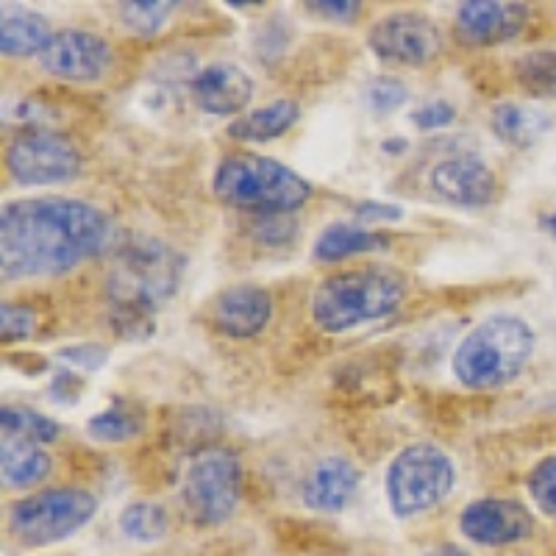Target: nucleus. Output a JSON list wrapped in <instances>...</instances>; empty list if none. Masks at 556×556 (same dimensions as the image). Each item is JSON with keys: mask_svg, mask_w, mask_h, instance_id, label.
Listing matches in <instances>:
<instances>
[{"mask_svg": "<svg viewBox=\"0 0 556 556\" xmlns=\"http://www.w3.org/2000/svg\"><path fill=\"white\" fill-rule=\"evenodd\" d=\"M7 167L23 187H53L73 181L81 173V153L64 134L37 128L9 146Z\"/></svg>", "mask_w": 556, "mask_h": 556, "instance_id": "obj_9", "label": "nucleus"}, {"mask_svg": "<svg viewBox=\"0 0 556 556\" xmlns=\"http://www.w3.org/2000/svg\"><path fill=\"white\" fill-rule=\"evenodd\" d=\"M273 317V295L260 285L226 287L212 304V323L228 340H253Z\"/></svg>", "mask_w": 556, "mask_h": 556, "instance_id": "obj_15", "label": "nucleus"}, {"mask_svg": "<svg viewBox=\"0 0 556 556\" xmlns=\"http://www.w3.org/2000/svg\"><path fill=\"white\" fill-rule=\"evenodd\" d=\"M540 228L556 240V212H545V215L540 217Z\"/></svg>", "mask_w": 556, "mask_h": 556, "instance_id": "obj_39", "label": "nucleus"}, {"mask_svg": "<svg viewBox=\"0 0 556 556\" xmlns=\"http://www.w3.org/2000/svg\"><path fill=\"white\" fill-rule=\"evenodd\" d=\"M181 501L198 526L226 523L242 501L240 456L226 448L201 451L184 473Z\"/></svg>", "mask_w": 556, "mask_h": 556, "instance_id": "obj_8", "label": "nucleus"}, {"mask_svg": "<svg viewBox=\"0 0 556 556\" xmlns=\"http://www.w3.org/2000/svg\"><path fill=\"white\" fill-rule=\"evenodd\" d=\"M306 9L315 14H320V17H329V20H337V23H345V20H356L362 12V3H354V0H337V3H331V0H315V3H306Z\"/></svg>", "mask_w": 556, "mask_h": 556, "instance_id": "obj_35", "label": "nucleus"}, {"mask_svg": "<svg viewBox=\"0 0 556 556\" xmlns=\"http://www.w3.org/2000/svg\"><path fill=\"white\" fill-rule=\"evenodd\" d=\"M212 190L228 206L256 215H290L312 198V184L301 173L260 153H231L223 159Z\"/></svg>", "mask_w": 556, "mask_h": 556, "instance_id": "obj_5", "label": "nucleus"}, {"mask_svg": "<svg viewBox=\"0 0 556 556\" xmlns=\"http://www.w3.org/2000/svg\"><path fill=\"white\" fill-rule=\"evenodd\" d=\"M53 37L48 20L37 12L17 9L12 14H3L0 23V53L7 59H26L34 53H42L48 39Z\"/></svg>", "mask_w": 556, "mask_h": 556, "instance_id": "obj_20", "label": "nucleus"}, {"mask_svg": "<svg viewBox=\"0 0 556 556\" xmlns=\"http://www.w3.org/2000/svg\"><path fill=\"white\" fill-rule=\"evenodd\" d=\"M529 23V7L509 0H468L456 9V34L473 48H493L518 37Z\"/></svg>", "mask_w": 556, "mask_h": 556, "instance_id": "obj_13", "label": "nucleus"}, {"mask_svg": "<svg viewBox=\"0 0 556 556\" xmlns=\"http://www.w3.org/2000/svg\"><path fill=\"white\" fill-rule=\"evenodd\" d=\"M173 9H176V3L139 0V3H123L117 14H121V23L128 31L139 34V37H156L167 26Z\"/></svg>", "mask_w": 556, "mask_h": 556, "instance_id": "obj_27", "label": "nucleus"}, {"mask_svg": "<svg viewBox=\"0 0 556 556\" xmlns=\"http://www.w3.org/2000/svg\"><path fill=\"white\" fill-rule=\"evenodd\" d=\"M490 128L501 142L513 148H531L551 131V117L529 103H498L490 112Z\"/></svg>", "mask_w": 556, "mask_h": 556, "instance_id": "obj_18", "label": "nucleus"}, {"mask_svg": "<svg viewBox=\"0 0 556 556\" xmlns=\"http://www.w3.org/2000/svg\"><path fill=\"white\" fill-rule=\"evenodd\" d=\"M431 190L456 206H486L498 195L495 173L473 153H459L437 162L429 176Z\"/></svg>", "mask_w": 556, "mask_h": 556, "instance_id": "obj_14", "label": "nucleus"}, {"mask_svg": "<svg viewBox=\"0 0 556 556\" xmlns=\"http://www.w3.org/2000/svg\"><path fill=\"white\" fill-rule=\"evenodd\" d=\"M0 426H3V440H20V443L48 445L56 443L62 434V426L39 412L23 409V406H3L0 412Z\"/></svg>", "mask_w": 556, "mask_h": 556, "instance_id": "obj_23", "label": "nucleus"}, {"mask_svg": "<svg viewBox=\"0 0 556 556\" xmlns=\"http://www.w3.org/2000/svg\"><path fill=\"white\" fill-rule=\"evenodd\" d=\"M426 556H470V554H468V551H462L459 545L445 543V545H440V548L429 551V554H426Z\"/></svg>", "mask_w": 556, "mask_h": 556, "instance_id": "obj_37", "label": "nucleus"}, {"mask_svg": "<svg viewBox=\"0 0 556 556\" xmlns=\"http://www.w3.org/2000/svg\"><path fill=\"white\" fill-rule=\"evenodd\" d=\"M529 493L540 513L556 518V454L548 456L529 473Z\"/></svg>", "mask_w": 556, "mask_h": 556, "instance_id": "obj_29", "label": "nucleus"}, {"mask_svg": "<svg viewBox=\"0 0 556 556\" xmlns=\"http://www.w3.org/2000/svg\"><path fill=\"white\" fill-rule=\"evenodd\" d=\"M387 245V240L376 231H367L362 226H351V223H331L320 231V237L315 240L312 248V256L315 262H342L348 256H356V253H374L381 251Z\"/></svg>", "mask_w": 556, "mask_h": 556, "instance_id": "obj_21", "label": "nucleus"}, {"mask_svg": "<svg viewBox=\"0 0 556 556\" xmlns=\"http://www.w3.org/2000/svg\"><path fill=\"white\" fill-rule=\"evenodd\" d=\"M256 240L267 242V245H281L295 237V223L290 215H260V223L253 226Z\"/></svg>", "mask_w": 556, "mask_h": 556, "instance_id": "obj_33", "label": "nucleus"}, {"mask_svg": "<svg viewBox=\"0 0 556 556\" xmlns=\"http://www.w3.org/2000/svg\"><path fill=\"white\" fill-rule=\"evenodd\" d=\"M359 468L345 456H326L312 468V473L304 481V504L315 513H342L356 490H359Z\"/></svg>", "mask_w": 556, "mask_h": 556, "instance_id": "obj_17", "label": "nucleus"}, {"mask_svg": "<svg viewBox=\"0 0 556 556\" xmlns=\"http://www.w3.org/2000/svg\"><path fill=\"white\" fill-rule=\"evenodd\" d=\"M406 278L395 267L367 265L323 278L312 295V320L326 334H345L399 312Z\"/></svg>", "mask_w": 556, "mask_h": 556, "instance_id": "obj_3", "label": "nucleus"}, {"mask_svg": "<svg viewBox=\"0 0 556 556\" xmlns=\"http://www.w3.org/2000/svg\"><path fill=\"white\" fill-rule=\"evenodd\" d=\"M538 334L518 315H493L481 320L456 345L454 376L468 390H501L513 384L534 356Z\"/></svg>", "mask_w": 556, "mask_h": 556, "instance_id": "obj_4", "label": "nucleus"}, {"mask_svg": "<svg viewBox=\"0 0 556 556\" xmlns=\"http://www.w3.org/2000/svg\"><path fill=\"white\" fill-rule=\"evenodd\" d=\"M39 67L62 81H98L112 67V45L84 28L53 31L39 53Z\"/></svg>", "mask_w": 556, "mask_h": 556, "instance_id": "obj_11", "label": "nucleus"}, {"mask_svg": "<svg viewBox=\"0 0 556 556\" xmlns=\"http://www.w3.org/2000/svg\"><path fill=\"white\" fill-rule=\"evenodd\" d=\"M114 226L78 198H20L0 212V273L7 281L51 278L109 251Z\"/></svg>", "mask_w": 556, "mask_h": 556, "instance_id": "obj_1", "label": "nucleus"}, {"mask_svg": "<svg viewBox=\"0 0 556 556\" xmlns=\"http://www.w3.org/2000/svg\"><path fill=\"white\" fill-rule=\"evenodd\" d=\"M301 117V106L292 98H278L267 106L253 109V112L237 117L226 134L237 142H273V139L285 137Z\"/></svg>", "mask_w": 556, "mask_h": 556, "instance_id": "obj_19", "label": "nucleus"}, {"mask_svg": "<svg viewBox=\"0 0 556 556\" xmlns=\"http://www.w3.org/2000/svg\"><path fill=\"white\" fill-rule=\"evenodd\" d=\"M365 101L376 114H390L409 101V87L401 78L379 76L365 87Z\"/></svg>", "mask_w": 556, "mask_h": 556, "instance_id": "obj_28", "label": "nucleus"}, {"mask_svg": "<svg viewBox=\"0 0 556 556\" xmlns=\"http://www.w3.org/2000/svg\"><path fill=\"white\" fill-rule=\"evenodd\" d=\"M170 529L165 506L153 504V501H134L121 513V531L128 540L137 543H156Z\"/></svg>", "mask_w": 556, "mask_h": 556, "instance_id": "obj_25", "label": "nucleus"}, {"mask_svg": "<svg viewBox=\"0 0 556 556\" xmlns=\"http://www.w3.org/2000/svg\"><path fill=\"white\" fill-rule=\"evenodd\" d=\"M34 331H37V312H34L31 306H0V334H3V342L28 340Z\"/></svg>", "mask_w": 556, "mask_h": 556, "instance_id": "obj_30", "label": "nucleus"}, {"mask_svg": "<svg viewBox=\"0 0 556 556\" xmlns=\"http://www.w3.org/2000/svg\"><path fill=\"white\" fill-rule=\"evenodd\" d=\"M187 260L165 242L137 237L117 251L109 270L106 298L114 334L126 342H146L156 331L153 315L181 287Z\"/></svg>", "mask_w": 556, "mask_h": 556, "instance_id": "obj_2", "label": "nucleus"}, {"mask_svg": "<svg viewBox=\"0 0 556 556\" xmlns=\"http://www.w3.org/2000/svg\"><path fill=\"white\" fill-rule=\"evenodd\" d=\"M456 486V468L443 448L431 443L406 445L387 468L384 490L395 518H417L443 504Z\"/></svg>", "mask_w": 556, "mask_h": 556, "instance_id": "obj_6", "label": "nucleus"}, {"mask_svg": "<svg viewBox=\"0 0 556 556\" xmlns=\"http://www.w3.org/2000/svg\"><path fill=\"white\" fill-rule=\"evenodd\" d=\"M59 359L67 362L70 367H81V370H101L109 359V348L98 342H84V345H67L59 351Z\"/></svg>", "mask_w": 556, "mask_h": 556, "instance_id": "obj_32", "label": "nucleus"}, {"mask_svg": "<svg viewBox=\"0 0 556 556\" xmlns=\"http://www.w3.org/2000/svg\"><path fill=\"white\" fill-rule=\"evenodd\" d=\"M81 379H78V374H73L70 367H62L56 374V379H53L51 384V401H56V404H76L78 399H81Z\"/></svg>", "mask_w": 556, "mask_h": 556, "instance_id": "obj_34", "label": "nucleus"}, {"mask_svg": "<svg viewBox=\"0 0 556 556\" xmlns=\"http://www.w3.org/2000/svg\"><path fill=\"white\" fill-rule=\"evenodd\" d=\"M356 215L362 220H381V223H395L404 220V208L395 206V203H381V201H362L354 206Z\"/></svg>", "mask_w": 556, "mask_h": 556, "instance_id": "obj_36", "label": "nucleus"}, {"mask_svg": "<svg viewBox=\"0 0 556 556\" xmlns=\"http://www.w3.org/2000/svg\"><path fill=\"white\" fill-rule=\"evenodd\" d=\"M456 121V106L454 103L437 98V101L424 103L412 112V123H415L420 131H440V128H448Z\"/></svg>", "mask_w": 556, "mask_h": 556, "instance_id": "obj_31", "label": "nucleus"}, {"mask_svg": "<svg viewBox=\"0 0 556 556\" xmlns=\"http://www.w3.org/2000/svg\"><path fill=\"white\" fill-rule=\"evenodd\" d=\"M406 146H409V142H406V139H401V137L384 139V146H381V151H384V153H404Z\"/></svg>", "mask_w": 556, "mask_h": 556, "instance_id": "obj_38", "label": "nucleus"}, {"mask_svg": "<svg viewBox=\"0 0 556 556\" xmlns=\"http://www.w3.org/2000/svg\"><path fill=\"white\" fill-rule=\"evenodd\" d=\"M142 429H146L142 412L128 409V406H109L106 412H98V415H92L87 420V434L96 443L106 445L128 443V440L142 434Z\"/></svg>", "mask_w": 556, "mask_h": 556, "instance_id": "obj_24", "label": "nucleus"}, {"mask_svg": "<svg viewBox=\"0 0 556 556\" xmlns=\"http://www.w3.org/2000/svg\"><path fill=\"white\" fill-rule=\"evenodd\" d=\"M513 73L529 96L556 98V51L523 53Z\"/></svg>", "mask_w": 556, "mask_h": 556, "instance_id": "obj_26", "label": "nucleus"}, {"mask_svg": "<svg viewBox=\"0 0 556 556\" xmlns=\"http://www.w3.org/2000/svg\"><path fill=\"white\" fill-rule=\"evenodd\" d=\"M192 98L206 114L231 117L240 114L253 101V78L240 64L215 62L203 67L190 84Z\"/></svg>", "mask_w": 556, "mask_h": 556, "instance_id": "obj_16", "label": "nucleus"}, {"mask_svg": "<svg viewBox=\"0 0 556 556\" xmlns=\"http://www.w3.org/2000/svg\"><path fill=\"white\" fill-rule=\"evenodd\" d=\"M53 462L39 445L20 443V440H3L0 451V473H3V486L9 490H26V486L39 484L45 476L51 473Z\"/></svg>", "mask_w": 556, "mask_h": 556, "instance_id": "obj_22", "label": "nucleus"}, {"mask_svg": "<svg viewBox=\"0 0 556 556\" xmlns=\"http://www.w3.org/2000/svg\"><path fill=\"white\" fill-rule=\"evenodd\" d=\"M459 529L470 543L498 548L529 538L534 531V515L518 498H479L462 509Z\"/></svg>", "mask_w": 556, "mask_h": 556, "instance_id": "obj_12", "label": "nucleus"}, {"mask_svg": "<svg viewBox=\"0 0 556 556\" xmlns=\"http://www.w3.org/2000/svg\"><path fill=\"white\" fill-rule=\"evenodd\" d=\"M96 513L98 501L92 493L81 486H53L17 501L9 513V523L14 538L39 548L73 538L96 518Z\"/></svg>", "mask_w": 556, "mask_h": 556, "instance_id": "obj_7", "label": "nucleus"}, {"mask_svg": "<svg viewBox=\"0 0 556 556\" xmlns=\"http://www.w3.org/2000/svg\"><path fill=\"white\" fill-rule=\"evenodd\" d=\"M443 31L429 14L392 12L376 20L367 31V48L379 62L401 67H426L443 53Z\"/></svg>", "mask_w": 556, "mask_h": 556, "instance_id": "obj_10", "label": "nucleus"}]
</instances>
